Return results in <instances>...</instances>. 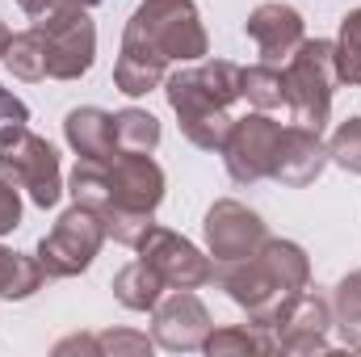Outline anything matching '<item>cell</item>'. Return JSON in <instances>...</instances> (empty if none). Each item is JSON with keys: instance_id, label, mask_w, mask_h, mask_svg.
Wrapping results in <instances>:
<instances>
[{"instance_id": "7", "label": "cell", "mask_w": 361, "mask_h": 357, "mask_svg": "<svg viewBox=\"0 0 361 357\" xmlns=\"http://www.w3.org/2000/svg\"><path fill=\"white\" fill-rule=\"evenodd\" d=\"M38 38L47 51V76L51 80H80L97 55V30L85 8H51L38 17Z\"/></svg>"}, {"instance_id": "23", "label": "cell", "mask_w": 361, "mask_h": 357, "mask_svg": "<svg viewBox=\"0 0 361 357\" xmlns=\"http://www.w3.org/2000/svg\"><path fill=\"white\" fill-rule=\"evenodd\" d=\"M114 143H118V156L122 152H156L160 122L147 109H122V114H114Z\"/></svg>"}, {"instance_id": "16", "label": "cell", "mask_w": 361, "mask_h": 357, "mask_svg": "<svg viewBox=\"0 0 361 357\" xmlns=\"http://www.w3.org/2000/svg\"><path fill=\"white\" fill-rule=\"evenodd\" d=\"M63 135L72 143V152L80 160H114L118 156V143H114V114L85 105V109H72L68 122H63Z\"/></svg>"}, {"instance_id": "26", "label": "cell", "mask_w": 361, "mask_h": 357, "mask_svg": "<svg viewBox=\"0 0 361 357\" xmlns=\"http://www.w3.org/2000/svg\"><path fill=\"white\" fill-rule=\"evenodd\" d=\"M328 160H336L345 173H357L361 177V118L341 122V131L328 143Z\"/></svg>"}, {"instance_id": "18", "label": "cell", "mask_w": 361, "mask_h": 357, "mask_svg": "<svg viewBox=\"0 0 361 357\" xmlns=\"http://www.w3.org/2000/svg\"><path fill=\"white\" fill-rule=\"evenodd\" d=\"M240 97L265 114H290V92H286V72L273 63H257L240 72Z\"/></svg>"}, {"instance_id": "17", "label": "cell", "mask_w": 361, "mask_h": 357, "mask_svg": "<svg viewBox=\"0 0 361 357\" xmlns=\"http://www.w3.org/2000/svg\"><path fill=\"white\" fill-rule=\"evenodd\" d=\"M164 290H169L164 277L147 261H130L126 269H118V277H114V298L122 307H130V311H156V303L164 298Z\"/></svg>"}, {"instance_id": "30", "label": "cell", "mask_w": 361, "mask_h": 357, "mask_svg": "<svg viewBox=\"0 0 361 357\" xmlns=\"http://www.w3.org/2000/svg\"><path fill=\"white\" fill-rule=\"evenodd\" d=\"M8 42H13V34H8V25L0 21V59H4V51H8Z\"/></svg>"}, {"instance_id": "11", "label": "cell", "mask_w": 361, "mask_h": 357, "mask_svg": "<svg viewBox=\"0 0 361 357\" xmlns=\"http://www.w3.org/2000/svg\"><path fill=\"white\" fill-rule=\"evenodd\" d=\"M139 261H147L164 277V286H173V290H197V286H206L214 277L210 257H202L185 236L169 231V227H156V223L139 240Z\"/></svg>"}, {"instance_id": "13", "label": "cell", "mask_w": 361, "mask_h": 357, "mask_svg": "<svg viewBox=\"0 0 361 357\" xmlns=\"http://www.w3.org/2000/svg\"><path fill=\"white\" fill-rule=\"evenodd\" d=\"M210 328H214L210 311H206V303L193 290H177L173 298H160L156 311H152V341L160 349H173V353L202 349Z\"/></svg>"}, {"instance_id": "4", "label": "cell", "mask_w": 361, "mask_h": 357, "mask_svg": "<svg viewBox=\"0 0 361 357\" xmlns=\"http://www.w3.org/2000/svg\"><path fill=\"white\" fill-rule=\"evenodd\" d=\"M240 72L227 59H210L169 76V105L177 109L180 131L193 147L219 152L231 131V105L240 101Z\"/></svg>"}, {"instance_id": "25", "label": "cell", "mask_w": 361, "mask_h": 357, "mask_svg": "<svg viewBox=\"0 0 361 357\" xmlns=\"http://www.w3.org/2000/svg\"><path fill=\"white\" fill-rule=\"evenodd\" d=\"M336 76L345 85H361V8H353L341 21V38H336Z\"/></svg>"}, {"instance_id": "1", "label": "cell", "mask_w": 361, "mask_h": 357, "mask_svg": "<svg viewBox=\"0 0 361 357\" xmlns=\"http://www.w3.org/2000/svg\"><path fill=\"white\" fill-rule=\"evenodd\" d=\"M72 198L101 214L105 236L126 248L156 223V206L164 202V173L152 152H122L114 160H76L72 169Z\"/></svg>"}, {"instance_id": "14", "label": "cell", "mask_w": 361, "mask_h": 357, "mask_svg": "<svg viewBox=\"0 0 361 357\" xmlns=\"http://www.w3.org/2000/svg\"><path fill=\"white\" fill-rule=\"evenodd\" d=\"M244 34L257 42V51H261V59L265 63H286L307 38H302V13L298 8H290V4H281V0H269V4H257L252 8V17H248V25H244Z\"/></svg>"}, {"instance_id": "6", "label": "cell", "mask_w": 361, "mask_h": 357, "mask_svg": "<svg viewBox=\"0 0 361 357\" xmlns=\"http://www.w3.org/2000/svg\"><path fill=\"white\" fill-rule=\"evenodd\" d=\"M0 173L13 181L17 189L30 193L34 206L51 210L63 193V181H59V152L38 139L30 126H13V131H0Z\"/></svg>"}, {"instance_id": "3", "label": "cell", "mask_w": 361, "mask_h": 357, "mask_svg": "<svg viewBox=\"0 0 361 357\" xmlns=\"http://www.w3.org/2000/svg\"><path fill=\"white\" fill-rule=\"evenodd\" d=\"M214 277L223 282L231 303L248 311L252 324H269V315L286 298L307 290L311 265H307V253L298 244L265 240L257 253H248V257H240L231 265H214Z\"/></svg>"}, {"instance_id": "8", "label": "cell", "mask_w": 361, "mask_h": 357, "mask_svg": "<svg viewBox=\"0 0 361 357\" xmlns=\"http://www.w3.org/2000/svg\"><path fill=\"white\" fill-rule=\"evenodd\" d=\"M105 240V223L89 206H72L68 214H59V223L51 227V236H42L38 244V265L47 277H76L92 265V257L101 253Z\"/></svg>"}, {"instance_id": "12", "label": "cell", "mask_w": 361, "mask_h": 357, "mask_svg": "<svg viewBox=\"0 0 361 357\" xmlns=\"http://www.w3.org/2000/svg\"><path fill=\"white\" fill-rule=\"evenodd\" d=\"M265 240H269V231H265L257 210H248V206H240L231 198L210 206V214H206V244H210L214 265H231V261L257 253Z\"/></svg>"}, {"instance_id": "28", "label": "cell", "mask_w": 361, "mask_h": 357, "mask_svg": "<svg viewBox=\"0 0 361 357\" xmlns=\"http://www.w3.org/2000/svg\"><path fill=\"white\" fill-rule=\"evenodd\" d=\"M25 122H30V109H25V101H17L8 89H0V131L25 126Z\"/></svg>"}, {"instance_id": "27", "label": "cell", "mask_w": 361, "mask_h": 357, "mask_svg": "<svg viewBox=\"0 0 361 357\" xmlns=\"http://www.w3.org/2000/svg\"><path fill=\"white\" fill-rule=\"evenodd\" d=\"M21 223V193H17V185L0 173V236L4 231H13Z\"/></svg>"}, {"instance_id": "10", "label": "cell", "mask_w": 361, "mask_h": 357, "mask_svg": "<svg viewBox=\"0 0 361 357\" xmlns=\"http://www.w3.org/2000/svg\"><path fill=\"white\" fill-rule=\"evenodd\" d=\"M269 337L277 353H324L328 349V328H332V307L319 294H294L269 315Z\"/></svg>"}, {"instance_id": "2", "label": "cell", "mask_w": 361, "mask_h": 357, "mask_svg": "<svg viewBox=\"0 0 361 357\" xmlns=\"http://www.w3.org/2000/svg\"><path fill=\"white\" fill-rule=\"evenodd\" d=\"M206 55V30L193 0H143L126 25L122 55L114 63V85L126 97L152 92L169 63H189Z\"/></svg>"}, {"instance_id": "21", "label": "cell", "mask_w": 361, "mask_h": 357, "mask_svg": "<svg viewBox=\"0 0 361 357\" xmlns=\"http://www.w3.org/2000/svg\"><path fill=\"white\" fill-rule=\"evenodd\" d=\"M328 307H332V328L341 332V341L353 345V349H361V269L349 273V277L332 290Z\"/></svg>"}, {"instance_id": "19", "label": "cell", "mask_w": 361, "mask_h": 357, "mask_svg": "<svg viewBox=\"0 0 361 357\" xmlns=\"http://www.w3.org/2000/svg\"><path fill=\"white\" fill-rule=\"evenodd\" d=\"M210 357H248V353H277L265 324H244V328H210L206 345Z\"/></svg>"}, {"instance_id": "15", "label": "cell", "mask_w": 361, "mask_h": 357, "mask_svg": "<svg viewBox=\"0 0 361 357\" xmlns=\"http://www.w3.org/2000/svg\"><path fill=\"white\" fill-rule=\"evenodd\" d=\"M328 164V143L319 139V131L311 126H281V139H277V152H273V181L281 185H311V181L324 173Z\"/></svg>"}, {"instance_id": "29", "label": "cell", "mask_w": 361, "mask_h": 357, "mask_svg": "<svg viewBox=\"0 0 361 357\" xmlns=\"http://www.w3.org/2000/svg\"><path fill=\"white\" fill-rule=\"evenodd\" d=\"M17 4H21L30 17H47V13L55 8V0H17Z\"/></svg>"}, {"instance_id": "22", "label": "cell", "mask_w": 361, "mask_h": 357, "mask_svg": "<svg viewBox=\"0 0 361 357\" xmlns=\"http://www.w3.org/2000/svg\"><path fill=\"white\" fill-rule=\"evenodd\" d=\"M42 282H47V273L38 265V257L13 253L0 244V298H30Z\"/></svg>"}, {"instance_id": "20", "label": "cell", "mask_w": 361, "mask_h": 357, "mask_svg": "<svg viewBox=\"0 0 361 357\" xmlns=\"http://www.w3.org/2000/svg\"><path fill=\"white\" fill-rule=\"evenodd\" d=\"M156 341L143 332H97V337H68L55 345V353H114V357H139L152 353Z\"/></svg>"}, {"instance_id": "9", "label": "cell", "mask_w": 361, "mask_h": 357, "mask_svg": "<svg viewBox=\"0 0 361 357\" xmlns=\"http://www.w3.org/2000/svg\"><path fill=\"white\" fill-rule=\"evenodd\" d=\"M277 139H281V122H273L265 109L248 114V118H235L227 139H223V160H227V173L235 185H257L273 173V152H277Z\"/></svg>"}, {"instance_id": "5", "label": "cell", "mask_w": 361, "mask_h": 357, "mask_svg": "<svg viewBox=\"0 0 361 357\" xmlns=\"http://www.w3.org/2000/svg\"><path fill=\"white\" fill-rule=\"evenodd\" d=\"M286 92H290V122L324 131L328 114H332V89L341 85L336 76V42L315 38L302 42L290 59H286Z\"/></svg>"}, {"instance_id": "24", "label": "cell", "mask_w": 361, "mask_h": 357, "mask_svg": "<svg viewBox=\"0 0 361 357\" xmlns=\"http://www.w3.org/2000/svg\"><path fill=\"white\" fill-rule=\"evenodd\" d=\"M4 63L21 80H47V51H42V38H38L34 25L21 30V34H13L8 51H4Z\"/></svg>"}]
</instances>
